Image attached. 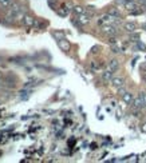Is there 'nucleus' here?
<instances>
[{
	"label": "nucleus",
	"mask_w": 146,
	"mask_h": 163,
	"mask_svg": "<svg viewBox=\"0 0 146 163\" xmlns=\"http://www.w3.org/2000/svg\"><path fill=\"white\" fill-rule=\"evenodd\" d=\"M101 32L106 36H115L117 34H118V28H117V26H114V24H105V26H102V28H101Z\"/></svg>",
	"instance_id": "nucleus-1"
},
{
	"label": "nucleus",
	"mask_w": 146,
	"mask_h": 163,
	"mask_svg": "<svg viewBox=\"0 0 146 163\" xmlns=\"http://www.w3.org/2000/svg\"><path fill=\"white\" fill-rule=\"evenodd\" d=\"M133 107H135V108H139V110H142V108H145V107H146L145 103H143V100H142V98H141V95H138L137 98H134Z\"/></svg>",
	"instance_id": "nucleus-2"
},
{
	"label": "nucleus",
	"mask_w": 146,
	"mask_h": 163,
	"mask_svg": "<svg viewBox=\"0 0 146 163\" xmlns=\"http://www.w3.org/2000/svg\"><path fill=\"white\" fill-rule=\"evenodd\" d=\"M135 28H137V24L133 23V22H127V23L123 24V30H125L126 32H129V34L135 32Z\"/></svg>",
	"instance_id": "nucleus-3"
},
{
	"label": "nucleus",
	"mask_w": 146,
	"mask_h": 163,
	"mask_svg": "<svg viewBox=\"0 0 146 163\" xmlns=\"http://www.w3.org/2000/svg\"><path fill=\"white\" fill-rule=\"evenodd\" d=\"M58 46H59V48H60L62 51H69L70 50V43L67 42L65 38L58 40Z\"/></svg>",
	"instance_id": "nucleus-4"
},
{
	"label": "nucleus",
	"mask_w": 146,
	"mask_h": 163,
	"mask_svg": "<svg viewBox=\"0 0 146 163\" xmlns=\"http://www.w3.org/2000/svg\"><path fill=\"white\" fill-rule=\"evenodd\" d=\"M122 100L126 103V104H133V102H134V96H133V94L130 92H125L122 95Z\"/></svg>",
	"instance_id": "nucleus-5"
},
{
	"label": "nucleus",
	"mask_w": 146,
	"mask_h": 163,
	"mask_svg": "<svg viewBox=\"0 0 146 163\" xmlns=\"http://www.w3.org/2000/svg\"><path fill=\"white\" fill-rule=\"evenodd\" d=\"M118 67H119V62L117 60V59H111V60L109 62L107 68H109L110 71H113V72H115V71L118 70Z\"/></svg>",
	"instance_id": "nucleus-6"
},
{
	"label": "nucleus",
	"mask_w": 146,
	"mask_h": 163,
	"mask_svg": "<svg viewBox=\"0 0 146 163\" xmlns=\"http://www.w3.org/2000/svg\"><path fill=\"white\" fill-rule=\"evenodd\" d=\"M111 84L114 86L115 88H121V87H123V84H125V80H123L122 78H113Z\"/></svg>",
	"instance_id": "nucleus-7"
},
{
	"label": "nucleus",
	"mask_w": 146,
	"mask_h": 163,
	"mask_svg": "<svg viewBox=\"0 0 146 163\" xmlns=\"http://www.w3.org/2000/svg\"><path fill=\"white\" fill-rule=\"evenodd\" d=\"M113 71H110L107 68V70L105 71V72H102V79H103V82H111V79H113Z\"/></svg>",
	"instance_id": "nucleus-8"
},
{
	"label": "nucleus",
	"mask_w": 146,
	"mask_h": 163,
	"mask_svg": "<svg viewBox=\"0 0 146 163\" xmlns=\"http://www.w3.org/2000/svg\"><path fill=\"white\" fill-rule=\"evenodd\" d=\"M23 23L26 24V26H28V27H31V26H34L35 19L30 15H23Z\"/></svg>",
	"instance_id": "nucleus-9"
},
{
	"label": "nucleus",
	"mask_w": 146,
	"mask_h": 163,
	"mask_svg": "<svg viewBox=\"0 0 146 163\" xmlns=\"http://www.w3.org/2000/svg\"><path fill=\"white\" fill-rule=\"evenodd\" d=\"M73 12H74V13H75L77 16H79V15H82V13H85L86 9H85L83 7H81V5H74Z\"/></svg>",
	"instance_id": "nucleus-10"
},
{
	"label": "nucleus",
	"mask_w": 146,
	"mask_h": 163,
	"mask_svg": "<svg viewBox=\"0 0 146 163\" xmlns=\"http://www.w3.org/2000/svg\"><path fill=\"white\" fill-rule=\"evenodd\" d=\"M111 51L114 54H119V52H122L123 50L118 46V43H114V44H111Z\"/></svg>",
	"instance_id": "nucleus-11"
},
{
	"label": "nucleus",
	"mask_w": 146,
	"mask_h": 163,
	"mask_svg": "<svg viewBox=\"0 0 146 163\" xmlns=\"http://www.w3.org/2000/svg\"><path fill=\"white\" fill-rule=\"evenodd\" d=\"M28 98H30V91H27V90H23V91H20V99H23V100H27Z\"/></svg>",
	"instance_id": "nucleus-12"
},
{
	"label": "nucleus",
	"mask_w": 146,
	"mask_h": 163,
	"mask_svg": "<svg viewBox=\"0 0 146 163\" xmlns=\"http://www.w3.org/2000/svg\"><path fill=\"white\" fill-rule=\"evenodd\" d=\"M109 13L113 16H117V18H121V13H119V11L117 9V8H111L110 11H109Z\"/></svg>",
	"instance_id": "nucleus-13"
},
{
	"label": "nucleus",
	"mask_w": 146,
	"mask_h": 163,
	"mask_svg": "<svg viewBox=\"0 0 146 163\" xmlns=\"http://www.w3.org/2000/svg\"><path fill=\"white\" fill-rule=\"evenodd\" d=\"M0 5L4 8H7L11 5V0H0Z\"/></svg>",
	"instance_id": "nucleus-14"
},
{
	"label": "nucleus",
	"mask_w": 146,
	"mask_h": 163,
	"mask_svg": "<svg viewBox=\"0 0 146 163\" xmlns=\"http://www.w3.org/2000/svg\"><path fill=\"white\" fill-rule=\"evenodd\" d=\"M138 39H139V35L138 34H134V32H131V35H130V40L131 42H138Z\"/></svg>",
	"instance_id": "nucleus-15"
},
{
	"label": "nucleus",
	"mask_w": 146,
	"mask_h": 163,
	"mask_svg": "<svg viewBox=\"0 0 146 163\" xmlns=\"http://www.w3.org/2000/svg\"><path fill=\"white\" fill-rule=\"evenodd\" d=\"M137 48H138V50H141V51H146V46L145 44H143L142 42H137Z\"/></svg>",
	"instance_id": "nucleus-16"
},
{
	"label": "nucleus",
	"mask_w": 146,
	"mask_h": 163,
	"mask_svg": "<svg viewBox=\"0 0 146 163\" xmlns=\"http://www.w3.org/2000/svg\"><path fill=\"white\" fill-rule=\"evenodd\" d=\"M91 68L92 70H98V68H99V64L96 62H91Z\"/></svg>",
	"instance_id": "nucleus-17"
},
{
	"label": "nucleus",
	"mask_w": 146,
	"mask_h": 163,
	"mask_svg": "<svg viewBox=\"0 0 146 163\" xmlns=\"http://www.w3.org/2000/svg\"><path fill=\"white\" fill-rule=\"evenodd\" d=\"M125 92H127L126 90H125V87H121V88H118V94L121 95V96H122V95H123Z\"/></svg>",
	"instance_id": "nucleus-18"
},
{
	"label": "nucleus",
	"mask_w": 146,
	"mask_h": 163,
	"mask_svg": "<svg viewBox=\"0 0 146 163\" xmlns=\"http://www.w3.org/2000/svg\"><path fill=\"white\" fill-rule=\"evenodd\" d=\"M139 95H141V98H142L143 103H145V106H146V92H139Z\"/></svg>",
	"instance_id": "nucleus-19"
},
{
	"label": "nucleus",
	"mask_w": 146,
	"mask_h": 163,
	"mask_svg": "<svg viewBox=\"0 0 146 163\" xmlns=\"http://www.w3.org/2000/svg\"><path fill=\"white\" fill-rule=\"evenodd\" d=\"M141 70H142L143 72H146V62H145V63H142V64H141Z\"/></svg>",
	"instance_id": "nucleus-20"
},
{
	"label": "nucleus",
	"mask_w": 146,
	"mask_h": 163,
	"mask_svg": "<svg viewBox=\"0 0 146 163\" xmlns=\"http://www.w3.org/2000/svg\"><path fill=\"white\" fill-rule=\"evenodd\" d=\"M139 4H141V7H142V5L146 7V0H139Z\"/></svg>",
	"instance_id": "nucleus-21"
},
{
	"label": "nucleus",
	"mask_w": 146,
	"mask_h": 163,
	"mask_svg": "<svg viewBox=\"0 0 146 163\" xmlns=\"http://www.w3.org/2000/svg\"><path fill=\"white\" fill-rule=\"evenodd\" d=\"M142 131L146 132V124H143V126H142Z\"/></svg>",
	"instance_id": "nucleus-22"
},
{
	"label": "nucleus",
	"mask_w": 146,
	"mask_h": 163,
	"mask_svg": "<svg viewBox=\"0 0 146 163\" xmlns=\"http://www.w3.org/2000/svg\"><path fill=\"white\" fill-rule=\"evenodd\" d=\"M3 84H4V82L1 80V79H0V88H1V87H3Z\"/></svg>",
	"instance_id": "nucleus-23"
},
{
	"label": "nucleus",
	"mask_w": 146,
	"mask_h": 163,
	"mask_svg": "<svg viewBox=\"0 0 146 163\" xmlns=\"http://www.w3.org/2000/svg\"><path fill=\"white\" fill-rule=\"evenodd\" d=\"M142 28H143V30H145V31H146V23H143V24H142Z\"/></svg>",
	"instance_id": "nucleus-24"
},
{
	"label": "nucleus",
	"mask_w": 146,
	"mask_h": 163,
	"mask_svg": "<svg viewBox=\"0 0 146 163\" xmlns=\"http://www.w3.org/2000/svg\"><path fill=\"white\" fill-rule=\"evenodd\" d=\"M143 79H145V80H146V72H145V75H143Z\"/></svg>",
	"instance_id": "nucleus-25"
}]
</instances>
